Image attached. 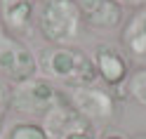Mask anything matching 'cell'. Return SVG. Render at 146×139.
I'll list each match as a JSON object with an SVG mask.
<instances>
[{
    "instance_id": "30bf717a",
    "label": "cell",
    "mask_w": 146,
    "mask_h": 139,
    "mask_svg": "<svg viewBox=\"0 0 146 139\" xmlns=\"http://www.w3.org/2000/svg\"><path fill=\"white\" fill-rule=\"evenodd\" d=\"M120 43L127 57L146 59V7H139L130 14V19L123 26Z\"/></svg>"
},
{
    "instance_id": "4fadbf2b",
    "label": "cell",
    "mask_w": 146,
    "mask_h": 139,
    "mask_svg": "<svg viewBox=\"0 0 146 139\" xmlns=\"http://www.w3.org/2000/svg\"><path fill=\"white\" fill-rule=\"evenodd\" d=\"M10 108H12V82L0 76V132H3V125H5Z\"/></svg>"
},
{
    "instance_id": "3957f363",
    "label": "cell",
    "mask_w": 146,
    "mask_h": 139,
    "mask_svg": "<svg viewBox=\"0 0 146 139\" xmlns=\"http://www.w3.org/2000/svg\"><path fill=\"white\" fill-rule=\"evenodd\" d=\"M61 104H66L64 90L40 76L12 85V108L17 113L31 118H45Z\"/></svg>"
},
{
    "instance_id": "52a82bcc",
    "label": "cell",
    "mask_w": 146,
    "mask_h": 139,
    "mask_svg": "<svg viewBox=\"0 0 146 139\" xmlns=\"http://www.w3.org/2000/svg\"><path fill=\"white\" fill-rule=\"evenodd\" d=\"M40 125L45 127L50 139H99L97 127L87 123L68 101L47 113Z\"/></svg>"
},
{
    "instance_id": "9a60e30c",
    "label": "cell",
    "mask_w": 146,
    "mask_h": 139,
    "mask_svg": "<svg viewBox=\"0 0 146 139\" xmlns=\"http://www.w3.org/2000/svg\"><path fill=\"white\" fill-rule=\"evenodd\" d=\"M99 139H127L123 132H118V130H113V127H108V130H104L102 134H99Z\"/></svg>"
},
{
    "instance_id": "8fae6325",
    "label": "cell",
    "mask_w": 146,
    "mask_h": 139,
    "mask_svg": "<svg viewBox=\"0 0 146 139\" xmlns=\"http://www.w3.org/2000/svg\"><path fill=\"white\" fill-rule=\"evenodd\" d=\"M125 97L134 99L139 106L146 108V66L137 69L130 73L127 78V85H125Z\"/></svg>"
},
{
    "instance_id": "8992f818",
    "label": "cell",
    "mask_w": 146,
    "mask_h": 139,
    "mask_svg": "<svg viewBox=\"0 0 146 139\" xmlns=\"http://www.w3.org/2000/svg\"><path fill=\"white\" fill-rule=\"evenodd\" d=\"M92 61H94L97 76L106 85V90H111L118 99H123L120 90H125L127 78H130V73H132L130 57L125 54V50L118 47V45H111V43H102V45L94 47Z\"/></svg>"
},
{
    "instance_id": "9c48e42d",
    "label": "cell",
    "mask_w": 146,
    "mask_h": 139,
    "mask_svg": "<svg viewBox=\"0 0 146 139\" xmlns=\"http://www.w3.org/2000/svg\"><path fill=\"white\" fill-rule=\"evenodd\" d=\"M87 26L102 31L118 29L123 24V7L115 0H76Z\"/></svg>"
},
{
    "instance_id": "5b68a950",
    "label": "cell",
    "mask_w": 146,
    "mask_h": 139,
    "mask_svg": "<svg viewBox=\"0 0 146 139\" xmlns=\"http://www.w3.org/2000/svg\"><path fill=\"white\" fill-rule=\"evenodd\" d=\"M0 76L12 85L38 76V54H33V50L21 38L10 35L3 26H0Z\"/></svg>"
},
{
    "instance_id": "2e32d148",
    "label": "cell",
    "mask_w": 146,
    "mask_h": 139,
    "mask_svg": "<svg viewBox=\"0 0 146 139\" xmlns=\"http://www.w3.org/2000/svg\"><path fill=\"white\" fill-rule=\"evenodd\" d=\"M130 139H146V132H141V134H134V137H130Z\"/></svg>"
},
{
    "instance_id": "277c9868",
    "label": "cell",
    "mask_w": 146,
    "mask_h": 139,
    "mask_svg": "<svg viewBox=\"0 0 146 139\" xmlns=\"http://www.w3.org/2000/svg\"><path fill=\"white\" fill-rule=\"evenodd\" d=\"M64 94H66L68 104L76 108L87 123H92L94 127L104 125L108 130L118 120V116H120V99L106 87H99V85L66 87Z\"/></svg>"
},
{
    "instance_id": "7c38bea8",
    "label": "cell",
    "mask_w": 146,
    "mask_h": 139,
    "mask_svg": "<svg viewBox=\"0 0 146 139\" xmlns=\"http://www.w3.org/2000/svg\"><path fill=\"white\" fill-rule=\"evenodd\" d=\"M5 139H50V137L40 123H35V120H19V123H14L10 127Z\"/></svg>"
},
{
    "instance_id": "ba28073f",
    "label": "cell",
    "mask_w": 146,
    "mask_h": 139,
    "mask_svg": "<svg viewBox=\"0 0 146 139\" xmlns=\"http://www.w3.org/2000/svg\"><path fill=\"white\" fill-rule=\"evenodd\" d=\"M35 24V0H0V26L14 35H29Z\"/></svg>"
},
{
    "instance_id": "7a4b0ae2",
    "label": "cell",
    "mask_w": 146,
    "mask_h": 139,
    "mask_svg": "<svg viewBox=\"0 0 146 139\" xmlns=\"http://www.w3.org/2000/svg\"><path fill=\"white\" fill-rule=\"evenodd\" d=\"M35 26L50 45L68 47L80 38L85 19L76 0H40L35 7Z\"/></svg>"
},
{
    "instance_id": "6da1fadb",
    "label": "cell",
    "mask_w": 146,
    "mask_h": 139,
    "mask_svg": "<svg viewBox=\"0 0 146 139\" xmlns=\"http://www.w3.org/2000/svg\"><path fill=\"white\" fill-rule=\"evenodd\" d=\"M38 71L45 80L54 85L66 87H90L97 85V69L92 61V54L73 47H61V45H50L40 50L38 54Z\"/></svg>"
},
{
    "instance_id": "5bb4252c",
    "label": "cell",
    "mask_w": 146,
    "mask_h": 139,
    "mask_svg": "<svg viewBox=\"0 0 146 139\" xmlns=\"http://www.w3.org/2000/svg\"><path fill=\"white\" fill-rule=\"evenodd\" d=\"M120 7H132V10H139V7H146V0H115Z\"/></svg>"
}]
</instances>
